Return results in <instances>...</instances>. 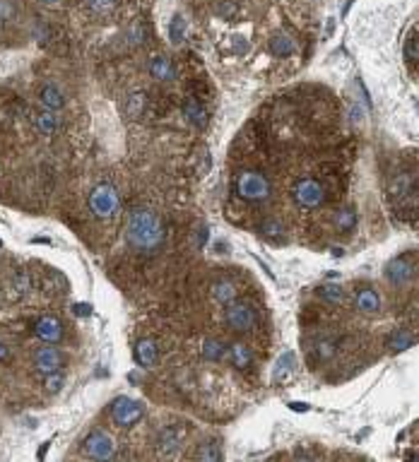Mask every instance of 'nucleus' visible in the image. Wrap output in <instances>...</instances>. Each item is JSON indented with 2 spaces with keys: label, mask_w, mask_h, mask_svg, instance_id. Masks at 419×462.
Listing matches in <instances>:
<instances>
[{
  "label": "nucleus",
  "mask_w": 419,
  "mask_h": 462,
  "mask_svg": "<svg viewBox=\"0 0 419 462\" xmlns=\"http://www.w3.org/2000/svg\"><path fill=\"white\" fill-rule=\"evenodd\" d=\"M126 241L140 253H155L164 244V224L150 210H135L126 224Z\"/></svg>",
  "instance_id": "nucleus-1"
},
{
  "label": "nucleus",
  "mask_w": 419,
  "mask_h": 462,
  "mask_svg": "<svg viewBox=\"0 0 419 462\" xmlns=\"http://www.w3.org/2000/svg\"><path fill=\"white\" fill-rule=\"evenodd\" d=\"M143 416H145V404L138 402V400L121 395L111 402V419L116 426H126L128 429V426L138 424Z\"/></svg>",
  "instance_id": "nucleus-2"
},
{
  "label": "nucleus",
  "mask_w": 419,
  "mask_h": 462,
  "mask_svg": "<svg viewBox=\"0 0 419 462\" xmlns=\"http://www.w3.org/2000/svg\"><path fill=\"white\" fill-rule=\"evenodd\" d=\"M89 210L99 219L111 217L118 210V190L111 183H99L89 195Z\"/></svg>",
  "instance_id": "nucleus-3"
},
{
  "label": "nucleus",
  "mask_w": 419,
  "mask_h": 462,
  "mask_svg": "<svg viewBox=\"0 0 419 462\" xmlns=\"http://www.w3.org/2000/svg\"><path fill=\"white\" fill-rule=\"evenodd\" d=\"M239 195L243 200H251V202H263L268 200L270 195V183L263 173L258 171H243L239 176Z\"/></svg>",
  "instance_id": "nucleus-4"
},
{
  "label": "nucleus",
  "mask_w": 419,
  "mask_h": 462,
  "mask_svg": "<svg viewBox=\"0 0 419 462\" xmlns=\"http://www.w3.org/2000/svg\"><path fill=\"white\" fill-rule=\"evenodd\" d=\"M224 320L231 330L236 332H248L253 330L256 325V311H253L248 303H226V311H224Z\"/></svg>",
  "instance_id": "nucleus-5"
},
{
  "label": "nucleus",
  "mask_w": 419,
  "mask_h": 462,
  "mask_svg": "<svg viewBox=\"0 0 419 462\" xmlns=\"http://www.w3.org/2000/svg\"><path fill=\"white\" fill-rule=\"evenodd\" d=\"M84 453L92 460H111L113 453H116V443L106 431H92L87 438H84Z\"/></svg>",
  "instance_id": "nucleus-6"
},
{
  "label": "nucleus",
  "mask_w": 419,
  "mask_h": 462,
  "mask_svg": "<svg viewBox=\"0 0 419 462\" xmlns=\"http://www.w3.org/2000/svg\"><path fill=\"white\" fill-rule=\"evenodd\" d=\"M294 200H297L302 207L314 210V207L323 205V200H325V190H323L321 181H316V178H302V181L294 185Z\"/></svg>",
  "instance_id": "nucleus-7"
},
{
  "label": "nucleus",
  "mask_w": 419,
  "mask_h": 462,
  "mask_svg": "<svg viewBox=\"0 0 419 462\" xmlns=\"http://www.w3.org/2000/svg\"><path fill=\"white\" fill-rule=\"evenodd\" d=\"M60 366H63V354H60L58 347L44 342V347L34 352V371H37L39 376L53 374V371H58Z\"/></svg>",
  "instance_id": "nucleus-8"
},
{
  "label": "nucleus",
  "mask_w": 419,
  "mask_h": 462,
  "mask_svg": "<svg viewBox=\"0 0 419 462\" xmlns=\"http://www.w3.org/2000/svg\"><path fill=\"white\" fill-rule=\"evenodd\" d=\"M415 277V258L412 256H398L386 265V279L395 286H405Z\"/></svg>",
  "instance_id": "nucleus-9"
},
{
  "label": "nucleus",
  "mask_w": 419,
  "mask_h": 462,
  "mask_svg": "<svg viewBox=\"0 0 419 462\" xmlns=\"http://www.w3.org/2000/svg\"><path fill=\"white\" fill-rule=\"evenodd\" d=\"M34 335H37L39 340L49 342V345H56V342H60V337H63V328H60V323L56 318L44 315V318L37 320V325H34Z\"/></svg>",
  "instance_id": "nucleus-10"
},
{
  "label": "nucleus",
  "mask_w": 419,
  "mask_h": 462,
  "mask_svg": "<svg viewBox=\"0 0 419 462\" xmlns=\"http://www.w3.org/2000/svg\"><path fill=\"white\" fill-rule=\"evenodd\" d=\"M388 195L393 200H403L407 195H417V178L410 173H398L388 185Z\"/></svg>",
  "instance_id": "nucleus-11"
},
{
  "label": "nucleus",
  "mask_w": 419,
  "mask_h": 462,
  "mask_svg": "<svg viewBox=\"0 0 419 462\" xmlns=\"http://www.w3.org/2000/svg\"><path fill=\"white\" fill-rule=\"evenodd\" d=\"M294 369H297V357L294 352H285L277 357V362L273 366V383H287L294 376Z\"/></svg>",
  "instance_id": "nucleus-12"
},
{
  "label": "nucleus",
  "mask_w": 419,
  "mask_h": 462,
  "mask_svg": "<svg viewBox=\"0 0 419 462\" xmlns=\"http://www.w3.org/2000/svg\"><path fill=\"white\" fill-rule=\"evenodd\" d=\"M39 101L46 111H60L65 106V97L56 84H44L41 92H39Z\"/></svg>",
  "instance_id": "nucleus-13"
},
{
  "label": "nucleus",
  "mask_w": 419,
  "mask_h": 462,
  "mask_svg": "<svg viewBox=\"0 0 419 462\" xmlns=\"http://www.w3.org/2000/svg\"><path fill=\"white\" fill-rule=\"evenodd\" d=\"M181 438H183V431L176 429V426H167L157 438V448H160L162 455H172L174 450H179Z\"/></svg>",
  "instance_id": "nucleus-14"
},
{
  "label": "nucleus",
  "mask_w": 419,
  "mask_h": 462,
  "mask_svg": "<svg viewBox=\"0 0 419 462\" xmlns=\"http://www.w3.org/2000/svg\"><path fill=\"white\" fill-rule=\"evenodd\" d=\"M183 116L188 118V123H191V126H195V128H205L207 126V111H205V106H202L195 97L186 99Z\"/></svg>",
  "instance_id": "nucleus-15"
},
{
  "label": "nucleus",
  "mask_w": 419,
  "mask_h": 462,
  "mask_svg": "<svg viewBox=\"0 0 419 462\" xmlns=\"http://www.w3.org/2000/svg\"><path fill=\"white\" fill-rule=\"evenodd\" d=\"M157 357H160V352H157V345L152 340H140L138 345H135V362L143 366V369L155 366Z\"/></svg>",
  "instance_id": "nucleus-16"
},
{
  "label": "nucleus",
  "mask_w": 419,
  "mask_h": 462,
  "mask_svg": "<svg viewBox=\"0 0 419 462\" xmlns=\"http://www.w3.org/2000/svg\"><path fill=\"white\" fill-rule=\"evenodd\" d=\"M150 75L155 77V80H160V82L174 80V65H172V60H169L167 55H155V58L150 60Z\"/></svg>",
  "instance_id": "nucleus-17"
},
{
  "label": "nucleus",
  "mask_w": 419,
  "mask_h": 462,
  "mask_svg": "<svg viewBox=\"0 0 419 462\" xmlns=\"http://www.w3.org/2000/svg\"><path fill=\"white\" fill-rule=\"evenodd\" d=\"M210 291L217 303H231L236 298V284L231 279H217Z\"/></svg>",
  "instance_id": "nucleus-18"
},
{
  "label": "nucleus",
  "mask_w": 419,
  "mask_h": 462,
  "mask_svg": "<svg viewBox=\"0 0 419 462\" xmlns=\"http://www.w3.org/2000/svg\"><path fill=\"white\" fill-rule=\"evenodd\" d=\"M356 308H359L361 313H376L378 308H381V298L373 289H359V294H356Z\"/></svg>",
  "instance_id": "nucleus-19"
},
{
  "label": "nucleus",
  "mask_w": 419,
  "mask_h": 462,
  "mask_svg": "<svg viewBox=\"0 0 419 462\" xmlns=\"http://www.w3.org/2000/svg\"><path fill=\"white\" fill-rule=\"evenodd\" d=\"M34 123H37L39 133H44V135H56L60 131V121H58V116H56V111H44V114H39L34 118Z\"/></svg>",
  "instance_id": "nucleus-20"
},
{
  "label": "nucleus",
  "mask_w": 419,
  "mask_h": 462,
  "mask_svg": "<svg viewBox=\"0 0 419 462\" xmlns=\"http://www.w3.org/2000/svg\"><path fill=\"white\" fill-rule=\"evenodd\" d=\"M229 357H231V362H234L236 369H241V371H246L253 362V354L246 345H231L229 347Z\"/></svg>",
  "instance_id": "nucleus-21"
},
{
  "label": "nucleus",
  "mask_w": 419,
  "mask_h": 462,
  "mask_svg": "<svg viewBox=\"0 0 419 462\" xmlns=\"http://www.w3.org/2000/svg\"><path fill=\"white\" fill-rule=\"evenodd\" d=\"M270 51H273L277 58H287V55L294 53V39L287 37V34H277L273 41H270Z\"/></svg>",
  "instance_id": "nucleus-22"
},
{
  "label": "nucleus",
  "mask_w": 419,
  "mask_h": 462,
  "mask_svg": "<svg viewBox=\"0 0 419 462\" xmlns=\"http://www.w3.org/2000/svg\"><path fill=\"white\" fill-rule=\"evenodd\" d=\"M412 335L407 330H395L393 335L388 337V349L390 352H405V349L412 347Z\"/></svg>",
  "instance_id": "nucleus-23"
},
{
  "label": "nucleus",
  "mask_w": 419,
  "mask_h": 462,
  "mask_svg": "<svg viewBox=\"0 0 419 462\" xmlns=\"http://www.w3.org/2000/svg\"><path fill=\"white\" fill-rule=\"evenodd\" d=\"M202 357H205L207 362H222V359L226 357L224 342H219V340H205V345H202Z\"/></svg>",
  "instance_id": "nucleus-24"
},
{
  "label": "nucleus",
  "mask_w": 419,
  "mask_h": 462,
  "mask_svg": "<svg viewBox=\"0 0 419 462\" xmlns=\"http://www.w3.org/2000/svg\"><path fill=\"white\" fill-rule=\"evenodd\" d=\"M356 224V212L354 207H342L335 215V229L337 231H352Z\"/></svg>",
  "instance_id": "nucleus-25"
},
{
  "label": "nucleus",
  "mask_w": 419,
  "mask_h": 462,
  "mask_svg": "<svg viewBox=\"0 0 419 462\" xmlns=\"http://www.w3.org/2000/svg\"><path fill=\"white\" fill-rule=\"evenodd\" d=\"M143 111H145V92H133L128 97V104H126L128 118H140Z\"/></svg>",
  "instance_id": "nucleus-26"
},
{
  "label": "nucleus",
  "mask_w": 419,
  "mask_h": 462,
  "mask_svg": "<svg viewBox=\"0 0 419 462\" xmlns=\"http://www.w3.org/2000/svg\"><path fill=\"white\" fill-rule=\"evenodd\" d=\"M186 29H188V25H186V20L181 15H176L172 20V27H169V39H172L174 44H183V39H186Z\"/></svg>",
  "instance_id": "nucleus-27"
},
{
  "label": "nucleus",
  "mask_w": 419,
  "mask_h": 462,
  "mask_svg": "<svg viewBox=\"0 0 419 462\" xmlns=\"http://www.w3.org/2000/svg\"><path fill=\"white\" fill-rule=\"evenodd\" d=\"M63 383H65V378H63L60 371H53V374L44 376V388H46L49 395H58L60 388H63Z\"/></svg>",
  "instance_id": "nucleus-28"
},
{
  "label": "nucleus",
  "mask_w": 419,
  "mask_h": 462,
  "mask_svg": "<svg viewBox=\"0 0 419 462\" xmlns=\"http://www.w3.org/2000/svg\"><path fill=\"white\" fill-rule=\"evenodd\" d=\"M417 58H419V53H417V32H412L410 37H407V44H405V60L410 65H417Z\"/></svg>",
  "instance_id": "nucleus-29"
},
{
  "label": "nucleus",
  "mask_w": 419,
  "mask_h": 462,
  "mask_svg": "<svg viewBox=\"0 0 419 462\" xmlns=\"http://www.w3.org/2000/svg\"><path fill=\"white\" fill-rule=\"evenodd\" d=\"M318 294L325 298V301H333V303H340L342 301V289L337 284H325L318 289Z\"/></svg>",
  "instance_id": "nucleus-30"
},
{
  "label": "nucleus",
  "mask_w": 419,
  "mask_h": 462,
  "mask_svg": "<svg viewBox=\"0 0 419 462\" xmlns=\"http://www.w3.org/2000/svg\"><path fill=\"white\" fill-rule=\"evenodd\" d=\"M195 458L198 460H222V450H219L217 443H205Z\"/></svg>",
  "instance_id": "nucleus-31"
},
{
  "label": "nucleus",
  "mask_w": 419,
  "mask_h": 462,
  "mask_svg": "<svg viewBox=\"0 0 419 462\" xmlns=\"http://www.w3.org/2000/svg\"><path fill=\"white\" fill-rule=\"evenodd\" d=\"M200 164H198V178H205L207 173H210V166H212V157H210V152H207V147H202L200 150Z\"/></svg>",
  "instance_id": "nucleus-32"
},
{
  "label": "nucleus",
  "mask_w": 419,
  "mask_h": 462,
  "mask_svg": "<svg viewBox=\"0 0 419 462\" xmlns=\"http://www.w3.org/2000/svg\"><path fill=\"white\" fill-rule=\"evenodd\" d=\"M87 3V8L92 10V13H109V10H113V5H116V0H84Z\"/></svg>",
  "instance_id": "nucleus-33"
},
{
  "label": "nucleus",
  "mask_w": 419,
  "mask_h": 462,
  "mask_svg": "<svg viewBox=\"0 0 419 462\" xmlns=\"http://www.w3.org/2000/svg\"><path fill=\"white\" fill-rule=\"evenodd\" d=\"M316 354H318V359H323V362H328V359L335 357V345L328 342V340H323V342L316 345Z\"/></svg>",
  "instance_id": "nucleus-34"
},
{
  "label": "nucleus",
  "mask_w": 419,
  "mask_h": 462,
  "mask_svg": "<svg viewBox=\"0 0 419 462\" xmlns=\"http://www.w3.org/2000/svg\"><path fill=\"white\" fill-rule=\"evenodd\" d=\"M30 284H32L30 275H27L25 270L15 275V291H17V294H27V291H30Z\"/></svg>",
  "instance_id": "nucleus-35"
},
{
  "label": "nucleus",
  "mask_w": 419,
  "mask_h": 462,
  "mask_svg": "<svg viewBox=\"0 0 419 462\" xmlns=\"http://www.w3.org/2000/svg\"><path fill=\"white\" fill-rule=\"evenodd\" d=\"M282 231H285V227H282L280 219H268V222L263 224V234L265 236H280Z\"/></svg>",
  "instance_id": "nucleus-36"
},
{
  "label": "nucleus",
  "mask_w": 419,
  "mask_h": 462,
  "mask_svg": "<svg viewBox=\"0 0 419 462\" xmlns=\"http://www.w3.org/2000/svg\"><path fill=\"white\" fill-rule=\"evenodd\" d=\"M364 118H366V106L352 104V109H349V121H352V123H361Z\"/></svg>",
  "instance_id": "nucleus-37"
},
{
  "label": "nucleus",
  "mask_w": 419,
  "mask_h": 462,
  "mask_svg": "<svg viewBox=\"0 0 419 462\" xmlns=\"http://www.w3.org/2000/svg\"><path fill=\"white\" fill-rule=\"evenodd\" d=\"M13 13H15L13 0H0V22L10 20V17H13Z\"/></svg>",
  "instance_id": "nucleus-38"
},
{
  "label": "nucleus",
  "mask_w": 419,
  "mask_h": 462,
  "mask_svg": "<svg viewBox=\"0 0 419 462\" xmlns=\"http://www.w3.org/2000/svg\"><path fill=\"white\" fill-rule=\"evenodd\" d=\"M143 37H145L143 27L135 25V27H133V32H130V41H133V44H143Z\"/></svg>",
  "instance_id": "nucleus-39"
},
{
  "label": "nucleus",
  "mask_w": 419,
  "mask_h": 462,
  "mask_svg": "<svg viewBox=\"0 0 419 462\" xmlns=\"http://www.w3.org/2000/svg\"><path fill=\"white\" fill-rule=\"evenodd\" d=\"M75 313L87 318V315H92V306H89V303H75Z\"/></svg>",
  "instance_id": "nucleus-40"
},
{
  "label": "nucleus",
  "mask_w": 419,
  "mask_h": 462,
  "mask_svg": "<svg viewBox=\"0 0 419 462\" xmlns=\"http://www.w3.org/2000/svg\"><path fill=\"white\" fill-rule=\"evenodd\" d=\"M207 241V229L205 227H200V231H195V244L198 246H202Z\"/></svg>",
  "instance_id": "nucleus-41"
},
{
  "label": "nucleus",
  "mask_w": 419,
  "mask_h": 462,
  "mask_svg": "<svg viewBox=\"0 0 419 462\" xmlns=\"http://www.w3.org/2000/svg\"><path fill=\"white\" fill-rule=\"evenodd\" d=\"M290 409L292 412H309V404L307 402H290Z\"/></svg>",
  "instance_id": "nucleus-42"
},
{
  "label": "nucleus",
  "mask_w": 419,
  "mask_h": 462,
  "mask_svg": "<svg viewBox=\"0 0 419 462\" xmlns=\"http://www.w3.org/2000/svg\"><path fill=\"white\" fill-rule=\"evenodd\" d=\"M8 359H10V349L0 342V362H8Z\"/></svg>",
  "instance_id": "nucleus-43"
},
{
  "label": "nucleus",
  "mask_w": 419,
  "mask_h": 462,
  "mask_svg": "<svg viewBox=\"0 0 419 462\" xmlns=\"http://www.w3.org/2000/svg\"><path fill=\"white\" fill-rule=\"evenodd\" d=\"M333 256H335V258H342L344 251H342V248H333Z\"/></svg>",
  "instance_id": "nucleus-44"
},
{
  "label": "nucleus",
  "mask_w": 419,
  "mask_h": 462,
  "mask_svg": "<svg viewBox=\"0 0 419 462\" xmlns=\"http://www.w3.org/2000/svg\"><path fill=\"white\" fill-rule=\"evenodd\" d=\"M39 3H41V5H58L60 0H39Z\"/></svg>",
  "instance_id": "nucleus-45"
}]
</instances>
